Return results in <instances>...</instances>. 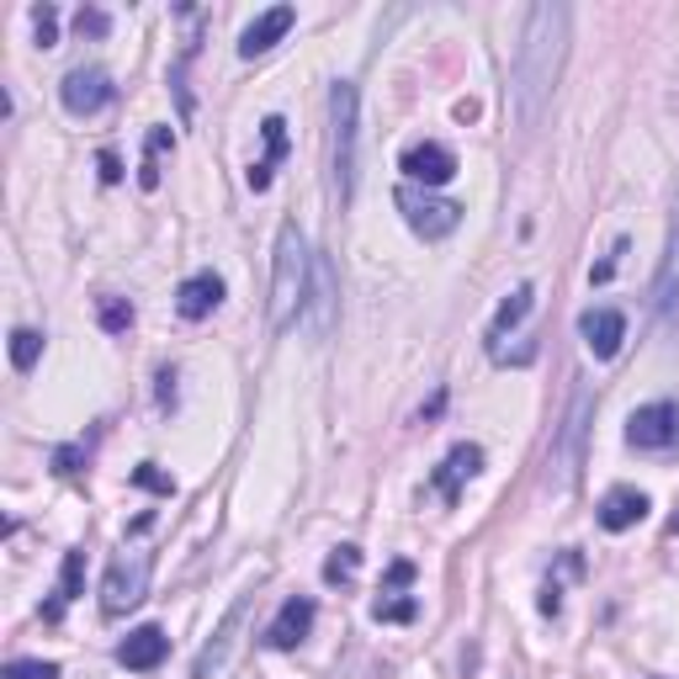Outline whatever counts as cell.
I'll return each mask as SVG.
<instances>
[{
	"label": "cell",
	"instance_id": "obj_1",
	"mask_svg": "<svg viewBox=\"0 0 679 679\" xmlns=\"http://www.w3.org/2000/svg\"><path fill=\"white\" fill-rule=\"evenodd\" d=\"M563 59H568V6H531L515 64H509V112L520 128L541 122L563 74Z\"/></svg>",
	"mask_w": 679,
	"mask_h": 679
},
{
	"label": "cell",
	"instance_id": "obj_2",
	"mask_svg": "<svg viewBox=\"0 0 679 679\" xmlns=\"http://www.w3.org/2000/svg\"><path fill=\"white\" fill-rule=\"evenodd\" d=\"M308 287H314V255L297 223H282L276 234V266H271V330L282 335L292 324H303L308 308Z\"/></svg>",
	"mask_w": 679,
	"mask_h": 679
},
{
	"label": "cell",
	"instance_id": "obj_3",
	"mask_svg": "<svg viewBox=\"0 0 679 679\" xmlns=\"http://www.w3.org/2000/svg\"><path fill=\"white\" fill-rule=\"evenodd\" d=\"M356 112H362L356 85L335 80L330 91V196L335 207H351L356 196Z\"/></svg>",
	"mask_w": 679,
	"mask_h": 679
},
{
	"label": "cell",
	"instance_id": "obj_4",
	"mask_svg": "<svg viewBox=\"0 0 679 679\" xmlns=\"http://www.w3.org/2000/svg\"><path fill=\"white\" fill-rule=\"evenodd\" d=\"M149 574H154L149 553H118L112 568H107V584H101V610L107 616H128L149 595Z\"/></svg>",
	"mask_w": 679,
	"mask_h": 679
},
{
	"label": "cell",
	"instance_id": "obj_5",
	"mask_svg": "<svg viewBox=\"0 0 679 679\" xmlns=\"http://www.w3.org/2000/svg\"><path fill=\"white\" fill-rule=\"evenodd\" d=\"M250 606H255V595H240V600H234V610L223 616V627L213 631V642L196 653L192 679H223V675H229V663H234V653H240V642H244V621H250Z\"/></svg>",
	"mask_w": 679,
	"mask_h": 679
},
{
	"label": "cell",
	"instance_id": "obj_6",
	"mask_svg": "<svg viewBox=\"0 0 679 679\" xmlns=\"http://www.w3.org/2000/svg\"><path fill=\"white\" fill-rule=\"evenodd\" d=\"M398 213L409 219V229L419 234V240H446V234H457V223H462L457 202L430 196V192H414V186H398Z\"/></svg>",
	"mask_w": 679,
	"mask_h": 679
},
{
	"label": "cell",
	"instance_id": "obj_7",
	"mask_svg": "<svg viewBox=\"0 0 679 679\" xmlns=\"http://www.w3.org/2000/svg\"><path fill=\"white\" fill-rule=\"evenodd\" d=\"M112 97H118V85H112V74L97 70V64L70 70L64 74V85H59V101H64L70 118H97L101 107H112Z\"/></svg>",
	"mask_w": 679,
	"mask_h": 679
},
{
	"label": "cell",
	"instance_id": "obj_8",
	"mask_svg": "<svg viewBox=\"0 0 679 679\" xmlns=\"http://www.w3.org/2000/svg\"><path fill=\"white\" fill-rule=\"evenodd\" d=\"M627 446L637 452H675L679 446V404H642L627 419Z\"/></svg>",
	"mask_w": 679,
	"mask_h": 679
},
{
	"label": "cell",
	"instance_id": "obj_9",
	"mask_svg": "<svg viewBox=\"0 0 679 679\" xmlns=\"http://www.w3.org/2000/svg\"><path fill=\"white\" fill-rule=\"evenodd\" d=\"M579 335H584V345H589L595 362H610V356L621 351V340H627V314H621V308H584Z\"/></svg>",
	"mask_w": 679,
	"mask_h": 679
},
{
	"label": "cell",
	"instance_id": "obj_10",
	"mask_svg": "<svg viewBox=\"0 0 679 679\" xmlns=\"http://www.w3.org/2000/svg\"><path fill=\"white\" fill-rule=\"evenodd\" d=\"M303 330L314 340H324L335 330V266L314 255V287H308V308H303Z\"/></svg>",
	"mask_w": 679,
	"mask_h": 679
},
{
	"label": "cell",
	"instance_id": "obj_11",
	"mask_svg": "<svg viewBox=\"0 0 679 679\" xmlns=\"http://www.w3.org/2000/svg\"><path fill=\"white\" fill-rule=\"evenodd\" d=\"M478 467H484V452H478L473 440H462V446H452V452H446V462H440L436 473H430V488H436L446 505H457L462 484H467V478H478Z\"/></svg>",
	"mask_w": 679,
	"mask_h": 679
},
{
	"label": "cell",
	"instance_id": "obj_12",
	"mask_svg": "<svg viewBox=\"0 0 679 679\" xmlns=\"http://www.w3.org/2000/svg\"><path fill=\"white\" fill-rule=\"evenodd\" d=\"M314 616H318V610H314V600H308V595H292L287 606L276 610V621L266 627V648L292 653V648H297V642L314 631Z\"/></svg>",
	"mask_w": 679,
	"mask_h": 679
},
{
	"label": "cell",
	"instance_id": "obj_13",
	"mask_svg": "<svg viewBox=\"0 0 679 679\" xmlns=\"http://www.w3.org/2000/svg\"><path fill=\"white\" fill-rule=\"evenodd\" d=\"M398 170H404L409 181H419V186H446V181L457 175V154L446 144H414V149H404Z\"/></svg>",
	"mask_w": 679,
	"mask_h": 679
},
{
	"label": "cell",
	"instance_id": "obj_14",
	"mask_svg": "<svg viewBox=\"0 0 679 679\" xmlns=\"http://www.w3.org/2000/svg\"><path fill=\"white\" fill-rule=\"evenodd\" d=\"M223 292H229V287H223L219 271H196V276H186V282H181V292H175V314L192 318V324H202V318L223 303Z\"/></svg>",
	"mask_w": 679,
	"mask_h": 679
},
{
	"label": "cell",
	"instance_id": "obj_15",
	"mask_svg": "<svg viewBox=\"0 0 679 679\" xmlns=\"http://www.w3.org/2000/svg\"><path fill=\"white\" fill-rule=\"evenodd\" d=\"M170 653V637L160 627H139V631H128L118 642V663L122 669H133V675H149V669H160Z\"/></svg>",
	"mask_w": 679,
	"mask_h": 679
},
{
	"label": "cell",
	"instance_id": "obj_16",
	"mask_svg": "<svg viewBox=\"0 0 679 679\" xmlns=\"http://www.w3.org/2000/svg\"><path fill=\"white\" fill-rule=\"evenodd\" d=\"M292 22H297V11H292V6H271V11H261L255 22L244 27L240 53H244V59H261V53H271L292 32Z\"/></svg>",
	"mask_w": 679,
	"mask_h": 679
},
{
	"label": "cell",
	"instance_id": "obj_17",
	"mask_svg": "<svg viewBox=\"0 0 679 679\" xmlns=\"http://www.w3.org/2000/svg\"><path fill=\"white\" fill-rule=\"evenodd\" d=\"M642 515H648V494H637V488H610L600 499V526L606 531H631Z\"/></svg>",
	"mask_w": 679,
	"mask_h": 679
},
{
	"label": "cell",
	"instance_id": "obj_18",
	"mask_svg": "<svg viewBox=\"0 0 679 679\" xmlns=\"http://www.w3.org/2000/svg\"><path fill=\"white\" fill-rule=\"evenodd\" d=\"M261 133H266V160H255V165H250V175H244V181H250V192H266L276 160L287 154V122H282V118H266V122H261Z\"/></svg>",
	"mask_w": 679,
	"mask_h": 679
},
{
	"label": "cell",
	"instance_id": "obj_19",
	"mask_svg": "<svg viewBox=\"0 0 679 679\" xmlns=\"http://www.w3.org/2000/svg\"><path fill=\"white\" fill-rule=\"evenodd\" d=\"M85 595V553H64V568H59V595H53V606H43V621H59L70 600Z\"/></svg>",
	"mask_w": 679,
	"mask_h": 679
},
{
	"label": "cell",
	"instance_id": "obj_20",
	"mask_svg": "<svg viewBox=\"0 0 679 679\" xmlns=\"http://www.w3.org/2000/svg\"><path fill=\"white\" fill-rule=\"evenodd\" d=\"M675 297H679V213H675V223H669V250H663V266H658V276H653L658 308H675Z\"/></svg>",
	"mask_w": 679,
	"mask_h": 679
},
{
	"label": "cell",
	"instance_id": "obj_21",
	"mask_svg": "<svg viewBox=\"0 0 679 679\" xmlns=\"http://www.w3.org/2000/svg\"><path fill=\"white\" fill-rule=\"evenodd\" d=\"M531 303H536L531 287H515V292H509L505 303H499V314H494V330H488V340H505V330H515L520 318L531 314Z\"/></svg>",
	"mask_w": 679,
	"mask_h": 679
},
{
	"label": "cell",
	"instance_id": "obj_22",
	"mask_svg": "<svg viewBox=\"0 0 679 679\" xmlns=\"http://www.w3.org/2000/svg\"><path fill=\"white\" fill-rule=\"evenodd\" d=\"M356 574H362V547H351V541L324 558V584H340V589H345V584H356Z\"/></svg>",
	"mask_w": 679,
	"mask_h": 679
},
{
	"label": "cell",
	"instance_id": "obj_23",
	"mask_svg": "<svg viewBox=\"0 0 679 679\" xmlns=\"http://www.w3.org/2000/svg\"><path fill=\"white\" fill-rule=\"evenodd\" d=\"M170 144H175V139H170V128H154V133H149L144 165H139V186H144V192H154V186H160V154H165Z\"/></svg>",
	"mask_w": 679,
	"mask_h": 679
},
{
	"label": "cell",
	"instance_id": "obj_24",
	"mask_svg": "<svg viewBox=\"0 0 679 679\" xmlns=\"http://www.w3.org/2000/svg\"><path fill=\"white\" fill-rule=\"evenodd\" d=\"M38 356H43V335H38V330H11V366H17V372H32Z\"/></svg>",
	"mask_w": 679,
	"mask_h": 679
},
{
	"label": "cell",
	"instance_id": "obj_25",
	"mask_svg": "<svg viewBox=\"0 0 679 679\" xmlns=\"http://www.w3.org/2000/svg\"><path fill=\"white\" fill-rule=\"evenodd\" d=\"M101 330H107V335L133 330V303H128V297H101Z\"/></svg>",
	"mask_w": 679,
	"mask_h": 679
},
{
	"label": "cell",
	"instance_id": "obj_26",
	"mask_svg": "<svg viewBox=\"0 0 679 679\" xmlns=\"http://www.w3.org/2000/svg\"><path fill=\"white\" fill-rule=\"evenodd\" d=\"M6 679H59V663H43V658H11V663H6Z\"/></svg>",
	"mask_w": 679,
	"mask_h": 679
},
{
	"label": "cell",
	"instance_id": "obj_27",
	"mask_svg": "<svg viewBox=\"0 0 679 679\" xmlns=\"http://www.w3.org/2000/svg\"><path fill=\"white\" fill-rule=\"evenodd\" d=\"M74 27H80V38H107V32H112V17H107L101 6H80V11H74Z\"/></svg>",
	"mask_w": 679,
	"mask_h": 679
},
{
	"label": "cell",
	"instance_id": "obj_28",
	"mask_svg": "<svg viewBox=\"0 0 679 679\" xmlns=\"http://www.w3.org/2000/svg\"><path fill=\"white\" fill-rule=\"evenodd\" d=\"M32 27H38V49L59 43V11L53 6H32Z\"/></svg>",
	"mask_w": 679,
	"mask_h": 679
},
{
	"label": "cell",
	"instance_id": "obj_29",
	"mask_svg": "<svg viewBox=\"0 0 679 679\" xmlns=\"http://www.w3.org/2000/svg\"><path fill=\"white\" fill-rule=\"evenodd\" d=\"M419 616V600H377L372 606V621H414Z\"/></svg>",
	"mask_w": 679,
	"mask_h": 679
},
{
	"label": "cell",
	"instance_id": "obj_30",
	"mask_svg": "<svg viewBox=\"0 0 679 679\" xmlns=\"http://www.w3.org/2000/svg\"><path fill=\"white\" fill-rule=\"evenodd\" d=\"M80 462H85V440L59 446V452H53V473H80Z\"/></svg>",
	"mask_w": 679,
	"mask_h": 679
},
{
	"label": "cell",
	"instance_id": "obj_31",
	"mask_svg": "<svg viewBox=\"0 0 679 679\" xmlns=\"http://www.w3.org/2000/svg\"><path fill=\"white\" fill-rule=\"evenodd\" d=\"M133 484H139V488H154V494H175V484H170L165 473H154V462H144V467L133 473Z\"/></svg>",
	"mask_w": 679,
	"mask_h": 679
},
{
	"label": "cell",
	"instance_id": "obj_32",
	"mask_svg": "<svg viewBox=\"0 0 679 679\" xmlns=\"http://www.w3.org/2000/svg\"><path fill=\"white\" fill-rule=\"evenodd\" d=\"M621 255H627V240H616V255H610V261H600V266L589 271V282H610V276H616V261H621Z\"/></svg>",
	"mask_w": 679,
	"mask_h": 679
},
{
	"label": "cell",
	"instance_id": "obj_33",
	"mask_svg": "<svg viewBox=\"0 0 679 679\" xmlns=\"http://www.w3.org/2000/svg\"><path fill=\"white\" fill-rule=\"evenodd\" d=\"M101 181H107V186H118V181H122V160L112 154V149L101 154Z\"/></svg>",
	"mask_w": 679,
	"mask_h": 679
},
{
	"label": "cell",
	"instance_id": "obj_34",
	"mask_svg": "<svg viewBox=\"0 0 679 679\" xmlns=\"http://www.w3.org/2000/svg\"><path fill=\"white\" fill-rule=\"evenodd\" d=\"M409 579H414V563H409V558H398V563L388 568V589H404Z\"/></svg>",
	"mask_w": 679,
	"mask_h": 679
},
{
	"label": "cell",
	"instance_id": "obj_35",
	"mask_svg": "<svg viewBox=\"0 0 679 679\" xmlns=\"http://www.w3.org/2000/svg\"><path fill=\"white\" fill-rule=\"evenodd\" d=\"M175 404V372H160V409Z\"/></svg>",
	"mask_w": 679,
	"mask_h": 679
},
{
	"label": "cell",
	"instance_id": "obj_36",
	"mask_svg": "<svg viewBox=\"0 0 679 679\" xmlns=\"http://www.w3.org/2000/svg\"><path fill=\"white\" fill-rule=\"evenodd\" d=\"M440 409H446V393H436V398H430V404H425V409H419V414H425V419H436Z\"/></svg>",
	"mask_w": 679,
	"mask_h": 679
}]
</instances>
